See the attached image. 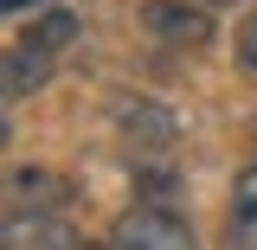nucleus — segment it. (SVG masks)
Returning a JSON list of instances; mask_svg holds the SVG:
<instances>
[{"mask_svg": "<svg viewBox=\"0 0 257 250\" xmlns=\"http://www.w3.org/2000/svg\"><path fill=\"white\" fill-rule=\"evenodd\" d=\"M135 192H142V199H167V205H180V173L142 160V167H135Z\"/></svg>", "mask_w": 257, "mask_h": 250, "instance_id": "nucleus-9", "label": "nucleus"}, {"mask_svg": "<svg viewBox=\"0 0 257 250\" xmlns=\"http://www.w3.org/2000/svg\"><path fill=\"white\" fill-rule=\"evenodd\" d=\"M0 7H7V13H26V7H32V0H0Z\"/></svg>", "mask_w": 257, "mask_h": 250, "instance_id": "nucleus-11", "label": "nucleus"}, {"mask_svg": "<svg viewBox=\"0 0 257 250\" xmlns=\"http://www.w3.org/2000/svg\"><path fill=\"white\" fill-rule=\"evenodd\" d=\"M77 13H71V7H45V13H32L26 20V39L32 45H45V52H64V45H77Z\"/></svg>", "mask_w": 257, "mask_h": 250, "instance_id": "nucleus-8", "label": "nucleus"}, {"mask_svg": "<svg viewBox=\"0 0 257 250\" xmlns=\"http://www.w3.org/2000/svg\"><path fill=\"white\" fill-rule=\"evenodd\" d=\"M238 71H251V77H257V13L238 26Z\"/></svg>", "mask_w": 257, "mask_h": 250, "instance_id": "nucleus-10", "label": "nucleus"}, {"mask_svg": "<svg viewBox=\"0 0 257 250\" xmlns=\"http://www.w3.org/2000/svg\"><path fill=\"white\" fill-rule=\"evenodd\" d=\"M52 58H58V52H45V45L20 39V45L7 52V64H0V77H7V103H20V96L39 90V84L52 77Z\"/></svg>", "mask_w": 257, "mask_h": 250, "instance_id": "nucleus-6", "label": "nucleus"}, {"mask_svg": "<svg viewBox=\"0 0 257 250\" xmlns=\"http://www.w3.org/2000/svg\"><path fill=\"white\" fill-rule=\"evenodd\" d=\"M142 26L155 32L161 45H206L212 39V7H199V0H148L142 7Z\"/></svg>", "mask_w": 257, "mask_h": 250, "instance_id": "nucleus-2", "label": "nucleus"}, {"mask_svg": "<svg viewBox=\"0 0 257 250\" xmlns=\"http://www.w3.org/2000/svg\"><path fill=\"white\" fill-rule=\"evenodd\" d=\"M109 244L116 250H187L193 224L180 218V205H167V199H135L122 218H116Z\"/></svg>", "mask_w": 257, "mask_h": 250, "instance_id": "nucleus-1", "label": "nucleus"}, {"mask_svg": "<svg viewBox=\"0 0 257 250\" xmlns=\"http://www.w3.org/2000/svg\"><path fill=\"white\" fill-rule=\"evenodd\" d=\"M231 199H238V212H231V224H225V244H244V250H257V160L244 167V173H238Z\"/></svg>", "mask_w": 257, "mask_h": 250, "instance_id": "nucleus-7", "label": "nucleus"}, {"mask_svg": "<svg viewBox=\"0 0 257 250\" xmlns=\"http://www.w3.org/2000/svg\"><path fill=\"white\" fill-rule=\"evenodd\" d=\"M7 250H77V224L71 212H7Z\"/></svg>", "mask_w": 257, "mask_h": 250, "instance_id": "nucleus-4", "label": "nucleus"}, {"mask_svg": "<svg viewBox=\"0 0 257 250\" xmlns=\"http://www.w3.org/2000/svg\"><path fill=\"white\" fill-rule=\"evenodd\" d=\"M199 7H238V0H199Z\"/></svg>", "mask_w": 257, "mask_h": 250, "instance_id": "nucleus-12", "label": "nucleus"}, {"mask_svg": "<svg viewBox=\"0 0 257 250\" xmlns=\"http://www.w3.org/2000/svg\"><path fill=\"white\" fill-rule=\"evenodd\" d=\"M71 199H77V186L64 173H45V167L7 173V212H64Z\"/></svg>", "mask_w": 257, "mask_h": 250, "instance_id": "nucleus-5", "label": "nucleus"}, {"mask_svg": "<svg viewBox=\"0 0 257 250\" xmlns=\"http://www.w3.org/2000/svg\"><path fill=\"white\" fill-rule=\"evenodd\" d=\"M109 122L122 128L128 141H142V148H167V141L180 135V116H174L161 96H116V103H109Z\"/></svg>", "mask_w": 257, "mask_h": 250, "instance_id": "nucleus-3", "label": "nucleus"}]
</instances>
